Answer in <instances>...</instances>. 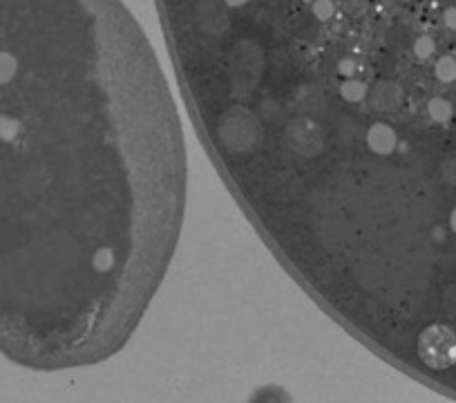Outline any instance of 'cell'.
Segmentation results:
<instances>
[{
    "label": "cell",
    "instance_id": "1",
    "mask_svg": "<svg viewBox=\"0 0 456 403\" xmlns=\"http://www.w3.org/2000/svg\"><path fill=\"white\" fill-rule=\"evenodd\" d=\"M170 83L121 0H0V354L38 372L114 357L182 234Z\"/></svg>",
    "mask_w": 456,
    "mask_h": 403
}]
</instances>
